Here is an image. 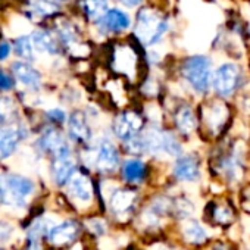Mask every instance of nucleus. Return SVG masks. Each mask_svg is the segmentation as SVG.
Returning <instances> with one entry per match:
<instances>
[{
  "instance_id": "nucleus-3",
  "label": "nucleus",
  "mask_w": 250,
  "mask_h": 250,
  "mask_svg": "<svg viewBox=\"0 0 250 250\" xmlns=\"http://www.w3.org/2000/svg\"><path fill=\"white\" fill-rule=\"evenodd\" d=\"M167 31H168V22L165 20H161L150 9H143L140 12L136 34L142 42L147 44H155L162 39V36Z\"/></svg>"
},
{
  "instance_id": "nucleus-9",
  "label": "nucleus",
  "mask_w": 250,
  "mask_h": 250,
  "mask_svg": "<svg viewBox=\"0 0 250 250\" xmlns=\"http://www.w3.org/2000/svg\"><path fill=\"white\" fill-rule=\"evenodd\" d=\"M100 28H103L106 33H122L130 27V17L124 11L112 9L107 11L100 20Z\"/></svg>"
},
{
  "instance_id": "nucleus-8",
  "label": "nucleus",
  "mask_w": 250,
  "mask_h": 250,
  "mask_svg": "<svg viewBox=\"0 0 250 250\" xmlns=\"http://www.w3.org/2000/svg\"><path fill=\"white\" fill-rule=\"evenodd\" d=\"M119 162V155L116 147L110 142H103L99 146L96 156V168L102 172H112L116 169Z\"/></svg>"
},
{
  "instance_id": "nucleus-5",
  "label": "nucleus",
  "mask_w": 250,
  "mask_h": 250,
  "mask_svg": "<svg viewBox=\"0 0 250 250\" xmlns=\"http://www.w3.org/2000/svg\"><path fill=\"white\" fill-rule=\"evenodd\" d=\"M231 121V110L229 106L218 99L212 100V103L205 110L203 122L213 136H221L224 133Z\"/></svg>"
},
{
  "instance_id": "nucleus-28",
  "label": "nucleus",
  "mask_w": 250,
  "mask_h": 250,
  "mask_svg": "<svg viewBox=\"0 0 250 250\" xmlns=\"http://www.w3.org/2000/svg\"><path fill=\"white\" fill-rule=\"evenodd\" d=\"M14 232V228L12 225H9L8 222H3L0 221V241H6Z\"/></svg>"
},
{
  "instance_id": "nucleus-17",
  "label": "nucleus",
  "mask_w": 250,
  "mask_h": 250,
  "mask_svg": "<svg viewBox=\"0 0 250 250\" xmlns=\"http://www.w3.org/2000/svg\"><path fill=\"white\" fill-rule=\"evenodd\" d=\"M68 127H69V134L78 142H87L91 136V131H90V127L85 121V116L81 112H74L71 115Z\"/></svg>"
},
{
  "instance_id": "nucleus-7",
  "label": "nucleus",
  "mask_w": 250,
  "mask_h": 250,
  "mask_svg": "<svg viewBox=\"0 0 250 250\" xmlns=\"http://www.w3.org/2000/svg\"><path fill=\"white\" fill-rule=\"evenodd\" d=\"M78 235V225L74 221H63L47 229V238L53 246H65L72 243Z\"/></svg>"
},
{
  "instance_id": "nucleus-19",
  "label": "nucleus",
  "mask_w": 250,
  "mask_h": 250,
  "mask_svg": "<svg viewBox=\"0 0 250 250\" xmlns=\"http://www.w3.org/2000/svg\"><path fill=\"white\" fill-rule=\"evenodd\" d=\"M209 210H210L209 213L210 219L219 225H229L235 219V210L232 209V205L229 202H227L225 205L210 203Z\"/></svg>"
},
{
  "instance_id": "nucleus-13",
  "label": "nucleus",
  "mask_w": 250,
  "mask_h": 250,
  "mask_svg": "<svg viewBox=\"0 0 250 250\" xmlns=\"http://www.w3.org/2000/svg\"><path fill=\"white\" fill-rule=\"evenodd\" d=\"M22 137H24V134H22L21 128L11 127V128L0 130V159L9 158L15 152V149Z\"/></svg>"
},
{
  "instance_id": "nucleus-12",
  "label": "nucleus",
  "mask_w": 250,
  "mask_h": 250,
  "mask_svg": "<svg viewBox=\"0 0 250 250\" xmlns=\"http://www.w3.org/2000/svg\"><path fill=\"white\" fill-rule=\"evenodd\" d=\"M74 174H75V161L72 159L71 153L56 156L53 162V178L56 184L59 186L66 184Z\"/></svg>"
},
{
  "instance_id": "nucleus-29",
  "label": "nucleus",
  "mask_w": 250,
  "mask_h": 250,
  "mask_svg": "<svg viewBox=\"0 0 250 250\" xmlns=\"http://www.w3.org/2000/svg\"><path fill=\"white\" fill-rule=\"evenodd\" d=\"M88 228H90V231H93L97 235H100V234H103L106 231V225L100 219H91L88 222Z\"/></svg>"
},
{
  "instance_id": "nucleus-31",
  "label": "nucleus",
  "mask_w": 250,
  "mask_h": 250,
  "mask_svg": "<svg viewBox=\"0 0 250 250\" xmlns=\"http://www.w3.org/2000/svg\"><path fill=\"white\" fill-rule=\"evenodd\" d=\"M11 55V46L8 43H0V61H5Z\"/></svg>"
},
{
  "instance_id": "nucleus-14",
  "label": "nucleus",
  "mask_w": 250,
  "mask_h": 250,
  "mask_svg": "<svg viewBox=\"0 0 250 250\" xmlns=\"http://www.w3.org/2000/svg\"><path fill=\"white\" fill-rule=\"evenodd\" d=\"M40 146L46 152H52L55 156H61V155L71 153L66 142L63 140V137L56 130H47L42 136V139H40Z\"/></svg>"
},
{
  "instance_id": "nucleus-32",
  "label": "nucleus",
  "mask_w": 250,
  "mask_h": 250,
  "mask_svg": "<svg viewBox=\"0 0 250 250\" xmlns=\"http://www.w3.org/2000/svg\"><path fill=\"white\" fill-rule=\"evenodd\" d=\"M121 2H122L124 5H127V6L133 8V6L140 5V3H142V0H121Z\"/></svg>"
},
{
  "instance_id": "nucleus-6",
  "label": "nucleus",
  "mask_w": 250,
  "mask_h": 250,
  "mask_svg": "<svg viewBox=\"0 0 250 250\" xmlns=\"http://www.w3.org/2000/svg\"><path fill=\"white\" fill-rule=\"evenodd\" d=\"M140 128H142V119L134 112L121 113L115 121V133L124 142H128L136 136H139Z\"/></svg>"
},
{
  "instance_id": "nucleus-10",
  "label": "nucleus",
  "mask_w": 250,
  "mask_h": 250,
  "mask_svg": "<svg viewBox=\"0 0 250 250\" xmlns=\"http://www.w3.org/2000/svg\"><path fill=\"white\" fill-rule=\"evenodd\" d=\"M174 175L181 181H196L200 177V167L197 158L191 155L178 158L174 165Z\"/></svg>"
},
{
  "instance_id": "nucleus-20",
  "label": "nucleus",
  "mask_w": 250,
  "mask_h": 250,
  "mask_svg": "<svg viewBox=\"0 0 250 250\" xmlns=\"http://www.w3.org/2000/svg\"><path fill=\"white\" fill-rule=\"evenodd\" d=\"M33 46L39 52H46L49 55H56L58 53V44L55 37H52L47 31H37L34 37L31 39Z\"/></svg>"
},
{
  "instance_id": "nucleus-23",
  "label": "nucleus",
  "mask_w": 250,
  "mask_h": 250,
  "mask_svg": "<svg viewBox=\"0 0 250 250\" xmlns=\"http://www.w3.org/2000/svg\"><path fill=\"white\" fill-rule=\"evenodd\" d=\"M109 6V0H84L83 8L88 18L99 21L106 12Z\"/></svg>"
},
{
  "instance_id": "nucleus-1",
  "label": "nucleus",
  "mask_w": 250,
  "mask_h": 250,
  "mask_svg": "<svg viewBox=\"0 0 250 250\" xmlns=\"http://www.w3.org/2000/svg\"><path fill=\"white\" fill-rule=\"evenodd\" d=\"M34 191V183L21 175L0 177V202L6 206L22 208L25 200Z\"/></svg>"
},
{
  "instance_id": "nucleus-26",
  "label": "nucleus",
  "mask_w": 250,
  "mask_h": 250,
  "mask_svg": "<svg viewBox=\"0 0 250 250\" xmlns=\"http://www.w3.org/2000/svg\"><path fill=\"white\" fill-rule=\"evenodd\" d=\"M240 203H241V208L250 213V184H247L246 187L241 188V193H240Z\"/></svg>"
},
{
  "instance_id": "nucleus-27",
  "label": "nucleus",
  "mask_w": 250,
  "mask_h": 250,
  "mask_svg": "<svg viewBox=\"0 0 250 250\" xmlns=\"http://www.w3.org/2000/svg\"><path fill=\"white\" fill-rule=\"evenodd\" d=\"M47 116H49L53 122H58V124L65 122V119H66L65 112H63L62 109H59V107H53V109H50V110L47 112Z\"/></svg>"
},
{
  "instance_id": "nucleus-11",
  "label": "nucleus",
  "mask_w": 250,
  "mask_h": 250,
  "mask_svg": "<svg viewBox=\"0 0 250 250\" xmlns=\"http://www.w3.org/2000/svg\"><path fill=\"white\" fill-rule=\"evenodd\" d=\"M12 71H14V75L17 77V80L24 87H27L30 90H39L40 88L42 75L30 63H27V62H15L12 65Z\"/></svg>"
},
{
  "instance_id": "nucleus-21",
  "label": "nucleus",
  "mask_w": 250,
  "mask_h": 250,
  "mask_svg": "<svg viewBox=\"0 0 250 250\" xmlns=\"http://www.w3.org/2000/svg\"><path fill=\"white\" fill-rule=\"evenodd\" d=\"M146 172V165L142 161L130 159L124 165V178L130 183H139L143 180Z\"/></svg>"
},
{
  "instance_id": "nucleus-15",
  "label": "nucleus",
  "mask_w": 250,
  "mask_h": 250,
  "mask_svg": "<svg viewBox=\"0 0 250 250\" xmlns=\"http://www.w3.org/2000/svg\"><path fill=\"white\" fill-rule=\"evenodd\" d=\"M69 183V194L83 202V203H88L91 200L93 196V188H91V183L85 175H72Z\"/></svg>"
},
{
  "instance_id": "nucleus-18",
  "label": "nucleus",
  "mask_w": 250,
  "mask_h": 250,
  "mask_svg": "<svg viewBox=\"0 0 250 250\" xmlns=\"http://www.w3.org/2000/svg\"><path fill=\"white\" fill-rule=\"evenodd\" d=\"M136 200V194L130 190H116L110 199V206L113 209L115 213L121 215L128 212Z\"/></svg>"
},
{
  "instance_id": "nucleus-24",
  "label": "nucleus",
  "mask_w": 250,
  "mask_h": 250,
  "mask_svg": "<svg viewBox=\"0 0 250 250\" xmlns=\"http://www.w3.org/2000/svg\"><path fill=\"white\" fill-rule=\"evenodd\" d=\"M15 52L21 58L33 61L34 59V46H33L31 39L27 37V36H22V37L17 39L15 40Z\"/></svg>"
},
{
  "instance_id": "nucleus-33",
  "label": "nucleus",
  "mask_w": 250,
  "mask_h": 250,
  "mask_svg": "<svg viewBox=\"0 0 250 250\" xmlns=\"http://www.w3.org/2000/svg\"><path fill=\"white\" fill-rule=\"evenodd\" d=\"M213 250H229V246H227V244H224V243H218V244L215 246Z\"/></svg>"
},
{
  "instance_id": "nucleus-25",
  "label": "nucleus",
  "mask_w": 250,
  "mask_h": 250,
  "mask_svg": "<svg viewBox=\"0 0 250 250\" xmlns=\"http://www.w3.org/2000/svg\"><path fill=\"white\" fill-rule=\"evenodd\" d=\"M33 5L40 15H53L58 12V6L50 0H34Z\"/></svg>"
},
{
  "instance_id": "nucleus-2",
  "label": "nucleus",
  "mask_w": 250,
  "mask_h": 250,
  "mask_svg": "<svg viewBox=\"0 0 250 250\" xmlns=\"http://www.w3.org/2000/svg\"><path fill=\"white\" fill-rule=\"evenodd\" d=\"M210 69L209 58L202 55L191 56L183 65V77L197 93H206L210 84Z\"/></svg>"
},
{
  "instance_id": "nucleus-30",
  "label": "nucleus",
  "mask_w": 250,
  "mask_h": 250,
  "mask_svg": "<svg viewBox=\"0 0 250 250\" xmlns=\"http://www.w3.org/2000/svg\"><path fill=\"white\" fill-rule=\"evenodd\" d=\"M12 85H14L12 78L8 74L0 71V90H9V88H12Z\"/></svg>"
},
{
  "instance_id": "nucleus-16",
  "label": "nucleus",
  "mask_w": 250,
  "mask_h": 250,
  "mask_svg": "<svg viewBox=\"0 0 250 250\" xmlns=\"http://www.w3.org/2000/svg\"><path fill=\"white\" fill-rule=\"evenodd\" d=\"M175 125L181 134H191L197 127V118L190 106H181L175 113Z\"/></svg>"
},
{
  "instance_id": "nucleus-22",
  "label": "nucleus",
  "mask_w": 250,
  "mask_h": 250,
  "mask_svg": "<svg viewBox=\"0 0 250 250\" xmlns=\"http://www.w3.org/2000/svg\"><path fill=\"white\" fill-rule=\"evenodd\" d=\"M184 237L191 244H203L208 240V234L197 221H190L184 227Z\"/></svg>"
},
{
  "instance_id": "nucleus-4",
  "label": "nucleus",
  "mask_w": 250,
  "mask_h": 250,
  "mask_svg": "<svg viewBox=\"0 0 250 250\" xmlns=\"http://www.w3.org/2000/svg\"><path fill=\"white\" fill-rule=\"evenodd\" d=\"M243 74L237 63H224L213 75V90L219 97L232 96L241 85Z\"/></svg>"
}]
</instances>
